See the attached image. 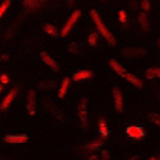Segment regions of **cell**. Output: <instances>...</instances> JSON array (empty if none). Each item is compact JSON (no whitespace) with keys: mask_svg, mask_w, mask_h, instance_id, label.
Listing matches in <instances>:
<instances>
[{"mask_svg":"<svg viewBox=\"0 0 160 160\" xmlns=\"http://www.w3.org/2000/svg\"><path fill=\"white\" fill-rule=\"evenodd\" d=\"M89 15H91L94 23H95V26H97L98 33H100L101 36H102L105 41L108 42V45H111V46H112V45H116V38L112 36V33L107 29V26H105L104 23H102V20H101V18L98 16L97 12H95V10H91V12H89Z\"/></svg>","mask_w":160,"mask_h":160,"instance_id":"6da1fadb","label":"cell"},{"mask_svg":"<svg viewBox=\"0 0 160 160\" xmlns=\"http://www.w3.org/2000/svg\"><path fill=\"white\" fill-rule=\"evenodd\" d=\"M78 116H79V120H81L82 128H87L88 127V98L87 97H82L81 101H79Z\"/></svg>","mask_w":160,"mask_h":160,"instance_id":"7a4b0ae2","label":"cell"},{"mask_svg":"<svg viewBox=\"0 0 160 160\" xmlns=\"http://www.w3.org/2000/svg\"><path fill=\"white\" fill-rule=\"evenodd\" d=\"M43 107L48 110L51 114H52L55 118H58L59 121H63V116H62V112L59 111V108L56 107L55 104L52 102V100L51 98H43Z\"/></svg>","mask_w":160,"mask_h":160,"instance_id":"3957f363","label":"cell"},{"mask_svg":"<svg viewBox=\"0 0 160 160\" xmlns=\"http://www.w3.org/2000/svg\"><path fill=\"white\" fill-rule=\"evenodd\" d=\"M79 16H81V10H75L74 13L71 15V18L67 20V23L63 25V28H62V30H61V35L62 36H67L68 33H69V30L72 29V26L75 25V22L79 19Z\"/></svg>","mask_w":160,"mask_h":160,"instance_id":"277c9868","label":"cell"},{"mask_svg":"<svg viewBox=\"0 0 160 160\" xmlns=\"http://www.w3.org/2000/svg\"><path fill=\"white\" fill-rule=\"evenodd\" d=\"M147 51L146 49H138V48H127L123 49V55L128 59H138V58H143L146 56Z\"/></svg>","mask_w":160,"mask_h":160,"instance_id":"5b68a950","label":"cell"},{"mask_svg":"<svg viewBox=\"0 0 160 160\" xmlns=\"http://www.w3.org/2000/svg\"><path fill=\"white\" fill-rule=\"evenodd\" d=\"M26 108H28V112H29L30 116H33L35 112H36V92H35L33 89L29 91V94H28Z\"/></svg>","mask_w":160,"mask_h":160,"instance_id":"8992f818","label":"cell"},{"mask_svg":"<svg viewBox=\"0 0 160 160\" xmlns=\"http://www.w3.org/2000/svg\"><path fill=\"white\" fill-rule=\"evenodd\" d=\"M112 95H114V105H116V111L117 112H121L124 108V100H123V94L120 91L118 88H114L112 89Z\"/></svg>","mask_w":160,"mask_h":160,"instance_id":"52a82bcc","label":"cell"},{"mask_svg":"<svg viewBox=\"0 0 160 160\" xmlns=\"http://www.w3.org/2000/svg\"><path fill=\"white\" fill-rule=\"evenodd\" d=\"M29 140L26 134H9V136H4L3 137V142L6 143H26Z\"/></svg>","mask_w":160,"mask_h":160,"instance_id":"ba28073f","label":"cell"},{"mask_svg":"<svg viewBox=\"0 0 160 160\" xmlns=\"http://www.w3.org/2000/svg\"><path fill=\"white\" fill-rule=\"evenodd\" d=\"M16 94H18V87H15V88H12L10 92H9L8 95H6V97L3 98V101H2V105H0V108H2L3 111L9 107V105H10V102L13 101V98L16 97Z\"/></svg>","mask_w":160,"mask_h":160,"instance_id":"9c48e42d","label":"cell"},{"mask_svg":"<svg viewBox=\"0 0 160 160\" xmlns=\"http://www.w3.org/2000/svg\"><path fill=\"white\" fill-rule=\"evenodd\" d=\"M127 134L133 138H142L146 136V131L143 130L142 127H128L127 128Z\"/></svg>","mask_w":160,"mask_h":160,"instance_id":"30bf717a","label":"cell"},{"mask_svg":"<svg viewBox=\"0 0 160 160\" xmlns=\"http://www.w3.org/2000/svg\"><path fill=\"white\" fill-rule=\"evenodd\" d=\"M41 58H42V61H43V62L46 63V65H48L51 69H52V71H59V65H58V63H56L55 61H53L46 52H42L41 53Z\"/></svg>","mask_w":160,"mask_h":160,"instance_id":"8fae6325","label":"cell"},{"mask_svg":"<svg viewBox=\"0 0 160 160\" xmlns=\"http://www.w3.org/2000/svg\"><path fill=\"white\" fill-rule=\"evenodd\" d=\"M94 77V72L92 71H87V69H81V71L75 72L74 74V81H82V79H89Z\"/></svg>","mask_w":160,"mask_h":160,"instance_id":"7c38bea8","label":"cell"},{"mask_svg":"<svg viewBox=\"0 0 160 160\" xmlns=\"http://www.w3.org/2000/svg\"><path fill=\"white\" fill-rule=\"evenodd\" d=\"M110 67H111L112 69H114V71H116L118 75H121V77H124V78L127 77V72L124 71V68L121 67V65H120V63L117 62L116 59H110Z\"/></svg>","mask_w":160,"mask_h":160,"instance_id":"4fadbf2b","label":"cell"},{"mask_svg":"<svg viewBox=\"0 0 160 160\" xmlns=\"http://www.w3.org/2000/svg\"><path fill=\"white\" fill-rule=\"evenodd\" d=\"M68 87H69V78H67V77H65V78L62 79V82H61V88H59V92H58L59 98H63L65 95H67Z\"/></svg>","mask_w":160,"mask_h":160,"instance_id":"5bb4252c","label":"cell"},{"mask_svg":"<svg viewBox=\"0 0 160 160\" xmlns=\"http://www.w3.org/2000/svg\"><path fill=\"white\" fill-rule=\"evenodd\" d=\"M137 18H138V23H140V26H142L143 29L147 32V30H149V28H150L149 26V19H147V15L143 12V13H140Z\"/></svg>","mask_w":160,"mask_h":160,"instance_id":"9a60e30c","label":"cell"},{"mask_svg":"<svg viewBox=\"0 0 160 160\" xmlns=\"http://www.w3.org/2000/svg\"><path fill=\"white\" fill-rule=\"evenodd\" d=\"M126 79L128 82H131L134 87H137V88H143V81H142V79H138L137 77H134L133 74H127Z\"/></svg>","mask_w":160,"mask_h":160,"instance_id":"2e32d148","label":"cell"},{"mask_svg":"<svg viewBox=\"0 0 160 160\" xmlns=\"http://www.w3.org/2000/svg\"><path fill=\"white\" fill-rule=\"evenodd\" d=\"M58 85V82L56 81H42L38 84V87L41 89H53L55 87Z\"/></svg>","mask_w":160,"mask_h":160,"instance_id":"e0dca14e","label":"cell"},{"mask_svg":"<svg viewBox=\"0 0 160 160\" xmlns=\"http://www.w3.org/2000/svg\"><path fill=\"white\" fill-rule=\"evenodd\" d=\"M43 30L46 32V33L52 35V36H56V35H58V32H56L55 26H53V25H51V23H46V25L43 26Z\"/></svg>","mask_w":160,"mask_h":160,"instance_id":"ac0fdd59","label":"cell"},{"mask_svg":"<svg viewBox=\"0 0 160 160\" xmlns=\"http://www.w3.org/2000/svg\"><path fill=\"white\" fill-rule=\"evenodd\" d=\"M88 43L91 45V46H97V43H98V35L95 33V32H92V33L89 35V38H88Z\"/></svg>","mask_w":160,"mask_h":160,"instance_id":"d6986e66","label":"cell"},{"mask_svg":"<svg viewBox=\"0 0 160 160\" xmlns=\"http://www.w3.org/2000/svg\"><path fill=\"white\" fill-rule=\"evenodd\" d=\"M68 49H69L72 53H79L81 52V45H78L77 42H72V43L68 46Z\"/></svg>","mask_w":160,"mask_h":160,"instance_id":"ffe728a7","label":"cell"},{"mask_svg":"<svg viewBox=\"0 0 160 160\" xmlns=\"http://www.w3.org/2000/svg\"><path fill=\"white\" fill-rule=\"evenodd\" d=\"M23 4L28 9H35L38 8V0H23Z\"/></svg>","mask_w":160,"mask_h":160,"instance_id":"44dd1931","label":"cell"},{"mask_svg":"<svg viewBox=\"0 0 160 160\" xmlns=\"http://www.w3.org/2000/svg\"><path fill=\"white\" fill-rule=\"evenodd\" d=\"M9 6H10V0H3V3L0 6V16L4 15V12L9 9Z\"/></svg>","mask_w":160,"mask_h":160,"instance_id":"7402d4cb","label":"cell"},{"mask_svg":"<svg viewBox=\"0 0 160 160\" xmlns=\"http://www.w3.org/2000/svg\"><path fill=\"white\" fill-rule=\"evenodd\" d=\"M149 120L152 121V123L160 126V116H159V114H156V112H152V114H149Z\"/></svg>","mask_w":160,"mask_h":160,"instance_id":"603a6c76","label":"cell"},{"mask_svg":"<svg viewBox=\"0 0 160 160\" xmlns=\"http://www.w3.org/2000/svg\"><path fill=\"white\" fill-rule=\"evenodd\" d=\"M154 77H156V71H154V68H149V69H146V78L153 79Z\"/></svg>","mask_w":160,"mask_h":160,"instance_id":"cb8c5ba5","label":"cell"},{"mask_svg":"<svg viewBox=\"0 0 160 160\" xmlns=\"http://www.w3.org/2000/svg\"><path fill=\"white\" fill-rule=\"evenodd\" d=\"M101 143H102V142H98V143H91V144H88V146H87V149H88V150H97V149H100V147H101Z\"/></svg>","mask_w":160,"mask_h":160,"instance_id":"d4e9b609","label":"cell"},{"mask_svg":"<svg viewBox=\"0 0 160 160\" xmlns=\"http://www.w3.org/2000/svg\"><path fill=\"white\" fill-rule=\"evenodd\" d=\"M0 79H2V85H4V84H9V82H10V78H9L8 74H2V75H0Z\"/></svg>","mask_w":160,"mask_h":160,"instance_id":"484cf974","label":"cell"},{"mask_svg":"<svg viewBox=\"0 0 160 160\" xmlns=\"http://www.w3.org/2000/svg\"><path fill=\"white\" fill-rule=\"evenodd\" d=\"M118 18H120V22H126V12L124 10H120L118 12Z\"/></svg>","mask_w":160,"mask_h":160,"instance_id":"4316f807","label":"cell"},{"mask_svg":"<svg viewBox=\"0 0 160 160\" xmlns=\"http://www.w3.org/2000/svg\"><path fill=\"white\" fill-rule=\"evenodd\" d=\"M142 8L144 9V10H150V3H149V0H143V2H142Z\"/></svg>","mask_w":160,"mask_h":160,"instance_id":"83f0119b","label":"cell"},{"mask_svg":"<svg viewBox=\"0 0 160 160\" xmlns=\"http://www.w3.org/2000/svg\"><path fill=\"white\" fill-rule=\"evenodd\" d=\"M98 126H100V130L105 128V127H107V123H105V120H104V118H100V124H98Z\"/></svg>","mask_w":160,"mask_h":160,"instance_id":"f1b7e54d","label":"cell"},{"mask_svg":"<svg viewBox=\"0 0 160 160\" xmlns=\"http://www.w3.org/2000/svg\"><path fill=\"white\" fill-rule=\"evenodd\" d=\"M100 134L102 136V137H107L108 134H110V131H108L107 128H102V130H100Z\"/></svg>","mask_w":160,"mask_h":160,"instance_id":"f546056e","label":"cell"},{"mask_svg":"<svg viewBox=\"0 0 160 160\" xmlns=\"http://www.w3.org/2000/svg\"><path fill=\"white\" fill-rule=\"evenodd\" d=\"M102 160H110V157H108V152H107V150H104V152H102Z\"/></svg>","mask_w":160,"mask_h":160,"instance_id":"4dcf8cb0","label":"cell"},{"mask_svg":"<svg viewBox=\"0 0 160 160\" xmlns=\"http://www.w3.org/2000/svg\"><path fill=\"white\" fill-rule=\"evenodd\" d=\"M87 160H100V157H98V156H89Z\"/></svg>","mask_w":160,"mask_h":160,"instance_id":"1f68e13d","label":"cell"},{"mask_svg":"<svg viewBox=\"0 0 160 160\" xmlns=\"http://www.w3.org/2000/svg\"><path fill=\"white\" fill-rule=\"evenodd\" d=\"M74 3H75V0H67V4H68V6H74Z\"/></svg>","mask_w":160,"mask_h":160,"instance_id":"d6a6232c","label":"cell"},{"mask_svg":"<svg viewBox=\"0 0 160 160\" xmlns=\"http://www.w3.org/2000/svg\"><path fill=\"white\" fill-rule=\"evenodd\" d=\"M154 71H156V77L160 78V68H154Z\"/></svg>","mask_w":160,"mask_h":160,"instance_id":"836d02e7","label":"cell"},{"mask_svg":"<svg viewBox=\"0 0 160 160\" xmlns=\"http://www.w3.org/2000/svg\"><path fill=\"white\" fill-rule=\"evenodd\" d=\"M127 160H138V157L137 156H133V157H130V159H127Z\"/></svg>","mask_w":160,"mask_h":160,"instance_id":"e575fe53","label":"cell"},{"mask_svg":"<svg viewBox=\"0 0 160 160\" xmlns=\"http://www.w3.org/2000/svg\"><path fill=\"white\" fill-rule=\"evenodd\" d=\"M157 46H159V49H160V39L157 41Z\"/></svg>","mask_w":160,"mask_h":160,"instance_id":"d590c367","label":"cell"},{"mask_svg":"<svg viewBox=\"0 0 160 160\" xmlns=\"http://www.w3.org/2000/svg\"><path fill=\"white\" fill-rule=\"evenodd\" d=\"M150 160H157V159H156V157H152V159H150Z\"/></svg>","mask_w":160,"mask_h":160,"instance_id":"8d00e7d4","label":"cell"}]
</instances>
